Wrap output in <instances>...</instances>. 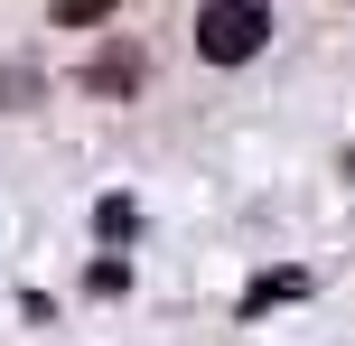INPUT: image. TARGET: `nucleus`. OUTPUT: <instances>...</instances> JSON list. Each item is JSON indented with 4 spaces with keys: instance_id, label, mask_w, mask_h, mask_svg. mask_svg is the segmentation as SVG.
Masks as SVG:
<instances>
[{
    "instance_id": "f03ea898",
    "label": "nucleus",
    "mask_w": 355,
    "mask_h": 346,
    "mask_svg": "<svg viewBox=\"0 0 355 346\" xmlns=\"http://www.w3.org/2000/svg\"><path fill=\"white\" fill-rule=\"evenodd\" d=\"M85 85H94V94H141V85H150V56H141V47H103V56L85 66Z\"/></svg>"
},
{
    "instance_id": "7ed1b4c3",
    "label": "nucleus",
    "mask_w": 355,
    "mask_h": 346,
    "mask_svg": "<svg viewBox=\"0 0 355 346\" xmlns=\"http://www.w3.org/2000/svg\"><path fill=\"white\" fill-rule=\"evenodd\" d=\"M281 300H309V272H300V262H290V272H262V281H252V291H243V318L281 309Z\"/></svg>"
},
{
    "instance_id": "39448f33",
    "label": "nucleus",
    "mask_w": 355,
    "mask_h": 346,
    "mask_svg": "<svg viewBox=\"0 0 355 346\" xmlns=\"http://www.w3.org/2000/svg\"><path fill=\"white\" fill-rule=\"evenodd\" d=\"M122 0H56V28H94V19H112Z\"/></svg>"
},
{
    "instance_id": "f257e3e1",
    "label": "nucleus",
    "mask_w": 355,
    "mask_h": 346,
    "mask_svg": "<svg viewBox=\"0 0 355 346\" xmlns=\"http://www.w3.org/2000/svg\"><path fill=\"white\" fill-rule=\"evenodd\" d=\"M262 37H271L262 0H206L196 10V56L206 66H243V56H262Z\"/></svg>"
},
{
    "instance_id": "20e7f679",
    "label": "nucleus",
    "mask_w": 355,
    "mask_h": 346,
    "mask_svg": "<svg viewBox=\"0 0 355 346\" xmlns=\"http://www.w3.org/2000/svg\"><path fill=\"white\" fill-rule=\"evenodd\" d=\"M94 234H103L112 253H122V243L141 234V206H131V197H103V206H94Z\"/></svg>"
}]
</instances>
